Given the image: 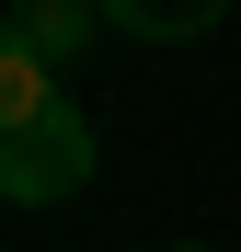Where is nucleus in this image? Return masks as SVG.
Returning a JSON list of instances; mask_svg holds the SVG:
<instances>
[{"mask_svg": "<svg viewBox=\"0 0 241 252\" xmlns=\"http://www.w3.org/2000/svg\"><path fill=\"white\" fill-rule=\"evenodd\" d=\"M161 252H218V241H161Z\"/></svg>", "mask_w": 241, "mask_h": 252, "instance_id": "obj_4", "label": "nucleus"}, {"mask_svg": "<svg viewBox=\"0 0 241 252\" xmlns=\"http://www.w3.org/2000/svg\"><path fill=\"white\" fill-rule=\"evenodd\" d=\"M92 34H103V0H12L0 12V46L34 58V69H58V80L92 58Z\"/></svg>", "mask_w": 241, "mask_h": 252, "instance_id": "obj_2", "label": "nucleus"}, {"mask_svg": "<svg viewBox=\"0 0 241 252\" xmlns=\"http://www.w3.org/2000/svg\"><path fill=\"white\" fill-rule=\"evenodd\" d=\"M230 0H103L115 34H149V46H195V34H218Z\"/></svg>", "mask_w": 241, "mask_h": 252, "instance_id": "obj_3", "label": "nucleus"}, {"mask_svg": "<svg viewBox=\"0 0 241 252\" xmlns=\"http://www.w3.org/2000/svg\"><path fill=\"white\" fill-rule=\"evenodd\" d=\"M92 160H103V138L69 103V80L0 46V195L12 206H58V195L92 184Z\"/></svg>", "mask_w": 241, "mask_h": 252, "instance_id": "obj_1", "label": "nucleus"}]
</instances>
